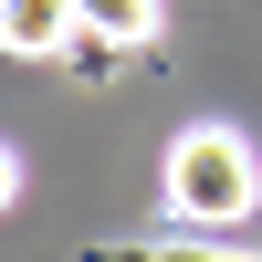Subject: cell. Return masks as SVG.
<instances>
[{"label": "cell", "mask_w": 262, "mask_h": 262, "mask_svg": "<svg viewBox=\"0 0 262 262\" xmlns=\"http://www.w3.org/2000/svg\"><path fill=\"white\" fill-rule=\"evenodd\" d=\"M158 189H168V221L231 231V221H252V210H262V158H252L242 126H179V137H168Z\"/></svg>", "instance_id": "1"}, {"label": "cell", "mask_w": 262, "mask_h": 262, "mask_svg": "<svg viewBox=\"0 0 262 262\" xmlns=\"http://www.w3.org/2000/svg\"><path fill=\"white\" fill-rule=\"evenodd\" d=\"M74 42H84V11H74V0H0V53L63 63Z\"/></svg>", "instance_id": "2"}, {"label": "cell", "mask_w": 262, "mask_h": 262, "mask_svg": "<svg viewBox=\"0 0 262 262\" xmlns=\"http://www.w3.org/2000/svg\"><path fill=\"white\" fill-rule=\"evenodd\" d=\"M74 11H84V42H105V53L158 42V0H74Z\"/></svg>", "instance_id": "3"}, {"label": "cell", "mask_w": 262, "mask_h": 262, "mask_svg": "<svg viewBox=\"0 0 262 262\" xmlns=\"http://www.w3.org/2000/svg\"><path fill=\"white\" fill-rule=\"evenodd\" d=\"M11 200H21V158L0 147V210H11Z\"/></svg>", "instance_id": "4"}]
</instances>
